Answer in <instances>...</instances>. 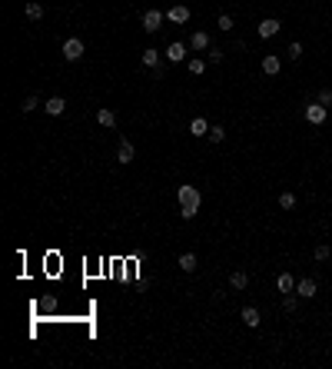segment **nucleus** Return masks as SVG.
Returning <instances> with one entry per match:
<instances>
[{
	"label": "nucleus",
	"mask_w": 332,
	"mask_h": 369,
	"mask_svg": "<svg viewBox=\"0 0 332 369\" xmlns=\"http://www.w3.org/2000/svg\"><path fill=\"white\" fill-rule=\"evenodd\" d=\"M276 286H279V293H296V276L292 273H279Z\"/></svg>",
	"instance_id": "nucleus-12"
},
{
	"label": "nucleus",
	"mask_w": 332,
	"mask_h": 369,
	"mask_svg": "<svg viewBox=\"0 0 332 369\" xmlns=\"http://www.w3.org/2000/svg\"><path fill=\"white\" fill-rule=\"evenodd\" d=\"M279 20L276 17H266V20H259V37H263V40H269V37H276V33H279Z\"/></svg>",
	"instance_id": "nucleus-7"
},
{
	"label": "nucleus",
	"mask_w": 332,
	"mask_h": 369,
	"mask_svg": "<svg viewBox=\"0 0 332 369\" xmlns=\"http://www.w3.org/2000/svg\"><path fill=\"white\" fill-rule=\"evenodd\" d=\"M223 50H220V47H209V63H223Z\"/></svg>",
	"instance_id": "nucleus-29"
},
{
	"label": "nucleus",
	"mask_w": 332,
	"mask_h": 369,
	"mask_svg": "<svg viewBox=\"0 0 332 369\" xmlns=\"http://www.w3.org/2000/svg\"><path fill=\"white\" fill-rule=\"evenodd\" d=\"M239 319H243L249 329H256V326H259V309H256V306H246L243 313H239Z\"/></svg>",
	"instance_id": "nucleus-15"
},
{
	"label": "nucleus",
	"mask_w": 332,
	"mask_h": 369,
	"mask_svg": "<svg viewBox=\"0 0 332 369\" xmlns=\"http://www.w3.org/2000/svg\"><path fill=\"white\" fill-rule=\"evenodd\" d=\"M316 289H319V286H316V280H299V283H296V293H299L302 300H313Z\"/></svg>",
	"instance_id": "nucleus-10"
},
{
	"label": "nucleus",
	"mask_w": 332,
	"mask_h": 369,
	"mask_svg": "<svg viewBox=\"0 0 332 369\" xmlns=\"http://www.w3.org/2000/svg\"><path fill=\"white\" fill-rule=\"evenodd\" d=\"M24 13H27L30 20H40V17H44V4H37V0H30V4L24 7Z\"/></svg>",
	"instance_id": "nucleus-20"
},
{
	"label": "nucleus",
	"mask_w": 332,
	"mask_h": 369,
	"mask_svg": "<svg viewBox=\"0 0 332 369\" xmlns=\"http://www.w3.org/2000/svg\"><path fill=\"white\" fill-rule=\"evenodd\" d=\"M279 67H282V60H279L276 53H266V57H263V73L276 77V73H279Z\"/></svg>",
	"instance_id": "nucleus-11"
},
{
	"label": "nucleus",
	"mask_w": 332,
	"mask_h": 369,
	"mask_svg": "<svg viewBox=\"0 0 332 369\" xmlns=\"http://www.w3.org/2000/svg\"><path fill=\"white\" fill-rule=\"evenodd\" d=\"M166 20H169V24H186V20H189V7L186 4H173L166 10Z\"/></svg>",
	"instance_id": "nucleus-6"
},
{
	"label": "nucleus",
	"mask_w": 332,
	"mask_h": 369,
	"mask_svg": "<svg viewBox=\"0 0 332 369\" xmlns=\"http://www.w3.org/2000/svg\"><path fill=\"white\" fill-rule=\"evenodd\" d=\"M296 306H299V293H282V309L296 313Z\"/></svg>",
	"instance_id": "nucleus-19"
},
{
	"label": "nucleus",
	"mask_w": 332,
	"mask_h": 369,
	"mask_svg": "<svg viewBox=\"0 0 332 369\" xmlns=\"http://www.w3.org/2000/svg\"><path fill=\"white\" fill-rule=\"evenodd\" d=\"M47 113H50V117H60L63 110H67V103H63V97H50V100H47V106H44Z\"/></svg>",
	"instance_id": "nucleus-16"
},
{
	"label": "nucleus",
	"mask_w": 332,
	"mask_h": 369,
	"mask_svg": "<svg viewBox=\"0 0 332 369\" xmlns=\"http://www.w3.org/2000/svg\"><path fill=\"white\" fill-rule=\"evenodd\" d=\"M313 256H316V260H319V263H326V260L332 256V250H329V246H326V243H319V246H316V250H313Z\"/></svg>",
	"instance_id": "nucleus-24"
},
{
	"label": "nucleus",
	"mask_w": 332,
	"mask_h": 369,
	"mask_svg": "<svg viewBox=\"0 0 332 369\" xmlns=\"http://www.w3.org/2000/svg\"><path fill=\"white\" fill-rule=\"evenodd\" d=\"M216 27H220V30H232V17H229V13H220Z\"/></svg>",
	"instance_id": "nucleus-27"
},
{
	"label": "nucleus",
	"mask_w": 332,
	"mask_h": 369,
	"mask_svg": "<svg viewBox=\"0 0 332 369\" xmlns=\"http://www.w3.org/2000/svg\"><path fill=\"white\" fill-rule=\"evenodd\" d=\"M326 117H329V106H322L319 100L306 106V120H309L313 126H322V123H326Z\"/></svg>",
	"instance_id": "nucleus-3"
},
{
	"label": "nucleus",
	"mask_w": 332,
	"mask_h": 369,
	"mask_svg": "<svg viewBox=\"0 0 332 369\" xmlns=\"http://www.w3.org/2000/svg\"><path fill=\"white\" fill-rule=\"evenodd\" d=\"M189 133H193V137H206V133H209V126H206V120H203V117H196V120H193V123H189Z\"/></svg>",
	"instance_id": "nucleus-18"
},
{
	"label": "nucleus",
	"mask_w": 332,
	"mask_h": 369,
	"mask_svg": "<svg viewBox=\"0 0 332 369\" xmlns=\"http://www.w3.org/2000/svg\"><path fill=\"white\" fill-rule=\"evenodd\" d=\"M186 50H189V47L176 40V44H169V47H166V60H169V63H180V60H186Z\"/></svg>",
	"instance_id": "nucleus-8"
},
{
	"label": "nucleus",
	"mask_w": 332,
	"mask_h": 369,
	"mask_svg": "<svg viewBox=\"0 0 332 369\" xmlns=\"http://www.w3.org/2000/svg\"><path fill=\"white\" fill-rule=\"evenodd\" d=\"M133 157H136V150H133V143L130 140H120V150H116V163H133Z\"/></svg>",
	"instance_id": "nucleus-9"
},
{
	"label": "nucleus",
	"mask_w": 332,
	"mask_h": 369,
	"mask_svg": "<svg viewBox=\"0 0 332 369\" xmlns=\"http://www.w3.org/2000/svg\"><path fill=\"white\" fill-rule=\"evenodd\" d=\"M140 60H143V67H153V70H157L163 57H160V50H153V47H150V50H143V57H140Z\"/></svg>",
	"instance_id": "nucleus-17"
},
{
	"label": "nucleus",
	"mask_w": 332,
	"mask_h": 369,
	"mask_svg": "<svg viewBox=\"0 0 332 369\" xmlns=\"http://www.w3.org/2000/svg\"><path fill=\"white\" fill-rule=\"evenodd\" d=\"M209 47H213V40H209V33H206V30H196L193 37H189V50L203 53V50H209Z\"/></svg>",
	"instance_id": "nucleus-5"
},
{
	"label": "nucleus",
	"mask_w": 332,
	"mask_h": 369,
	"mask_svg": "<svg viewBox=\"0 0 332 369\" xmlns=\"http://www.w3.org/2000/svg\"><path fill=\"white\" fill-rule=\"evenodd\" d=\"M83 53H87V47H83V40H80V37H70V40H63V60L76 63Z\"/></svg>",
	"instance_id": "nucleus-2"
},
{
	"label": "nucleus",
	"mask_w": 332,
	"mask_h": 369,
	"mask_svg": "<svg viewBox=\"0 0 332 369\" xmlns=\"http://www.w3.org/2000/svg\"><path fill=\"white\" fill-rule=\"evenodd\" d=\"M176 200H180V216H183V219H193L196 213H200V203H203V196H200V190H196V187H189V183H183V187L176 190Z\"/></svg>",
	"instance_id": "nucleus-1"
},
{
	"label": "nucleus",
	"mask_w": 332,
	"mask_h": 369,
	"mask_svg": "<svg viewBox=\"0 0 332 369\" xmlns=\"http://www.w3.org/2000/svg\"><path fill=\"white\" fill-rule=\"evenodd\" d=\"M286 57H289V60H299V57H302V44H289Z\"/></svg>",
	"instance_id": "nucleus-28"
},
{
	"label": "nucleus",
	"mask_w": 332,
	"mask_h": 369,
	"mask_svg": "<svg viewBox=\"0 0 332 369\" xmlns=\"http://www.w3.org/2000/svg\"><path fill=\"white\" fill-rule=\"evenodd\" d=\"M37 106H40V100H37V97H27V100L20 103V110H24V113H30V110H37Z\"/></svg>",
	"instance_id": "nucleus-26"
},
{
	"label": "nucleus",
	"mask_w": 332,
	"mask_h": 369,
	"mask_svg": "<svg viewBox=\"0 0 332 369\" xmlns=\"http://www.w3.org/2000/svg\"><path fill=\"white\" fill-rule=\"evenodd\" d=\"M96 123L100 126H116V113H113L110 106H100V110H96Z\"/></svg>",
	"instance_id": "nucleus-14"
},
{
	"label": "nucleus",
	"mask_w": 332,
	"mask_h": 369,
	"mask_svg": "<svg viewBox=\"0 0 332 369\" xmlns=\"http://www.w3.org/2000/svg\"><path fill=\"white\" fill-rule=\"evenodd\" d=\"M163 17H166V13H160V10H146L143 17H140V24H143V30H146V33H157V30H160V24H163Z\"/></svg>",
	"instance_id": "nucleus-4"
},
{
	"label": "nucleus",
	"mask_w": 332,
	"mask_h": 369,
	"mask_svg": "<svg viewBox=\"0 0 332 369\" xmlns=\"http://www.w3.org/2000/svg\"><path fill=\"white\" fill-rule=\"evenodd\" d=\"M229 286H232V289H246V286H249L246 269H232V273H229Z\"/></svg>",
	"instance_id": "nucleus-13"
},
{
	"label": "nucleus",
	"mask_w": 332,
	"mask_h": 369,
	"mask_svg": "<svg viewBox=\"0 0 332 369\" xmlns=\"http://www.w3.org/2000/svg\"><path fill=\"white\" fill-rule=\"evenodd\" d=\"M279 207L282 210H296V193H292V190H282V193H279Z\"/></svg>",
	"instance_id": "nucleus-21"
},
{
	"label": "nucleus",
	"mask_w": 332,
	"mask_h": 369,
	"mask_svg": "<svg viewBox=\"0 0 332 369\" xmlns=\"http://www.w3.org/2000/svg\"><path fill=\"white\" fill-rule=\"evenodd\" d=\"M206 137L213 140V143H223V140H226V130H223V126H209V133H206Z\"/></svg>",
	"instance_id": "nucleus-25"
},
{
	"label": "nucleus",
	"mask_w": 332,
	"mask_h": 369,
	"mask_svg": "<svg viewBox=\"0 0 332 369\" xmlns=\"http://www.w3.org/2000/svg\"><path fill=\"white\" fill-rule=\"evenodd\" d=\"M186 67H189V73H193V77H200L203 70H206V60H203V57H193V60H189Z\"/></svg>",
	"instance_id": "nucleus-23"
},
{
	"label": "nucleus",
	"mask_w": 332,
	"mask_h": 369,
	"mask_svg": "<svg viewBox=\"0 0 332 369\" xmlns=\"http://www.w3.org/2000/svg\"><path fill=\"white\" fill-rule=\"evenodd\" d=\"M322 106H332V90H319V97H316Z\"/></svg>",
	"instance_id": "nucleus-30"
},
{
	"label": "nucleus",
	"mask_w": 332,
	"mask_h": 369,
	"mask_svg": "<svg viewBox=\"0 0 332 369\" xmlns=\"http://www.w3.org/2000/svg\"><path fill=\"white\" fill-rule=\"evenodd\" d=\"M180 269H183V273H193V269H196V253H183V256H180Z\"/></svg>",
	"instance_id": "nucleus-22"
}]
</instances>
